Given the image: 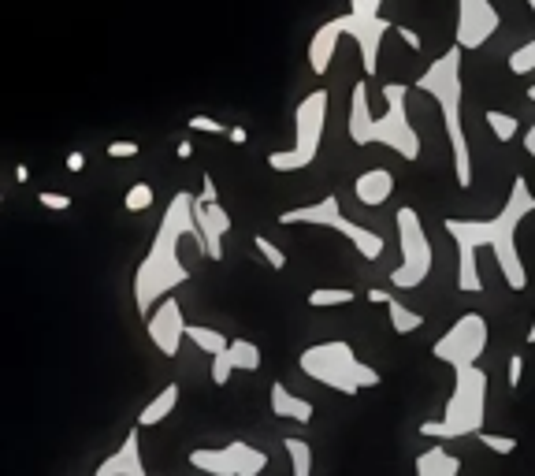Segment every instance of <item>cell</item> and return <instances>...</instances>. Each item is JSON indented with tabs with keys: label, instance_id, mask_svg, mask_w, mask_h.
<instances>
[{
	"label": "cell",
	"instance_id": "cell-13",
	"mask_svg": "<svg viewBox=\"0 0 535 476\" xmlns=\"http://www.w3.org/2000/svg\"><path fill=\"white\" fill-rule=\"evenodd\" d=\"M353 194H357V201H361V205L376 209V205H383V201L394 194V175L387 172V168H372V172L357 175V183H353Z\"/></svg>",
	"mask_w": 535,
	"mask_h": 476
},
{
	"label": "cell",
	"instance_id": "cell-8",
	"mask_svg": "<svg viewBox=\"0 0 535 476\" xmlns=\"http://www.w3.org/2000/svg\"><path fill=\"white\" fill-rule=\"evenodd\" d=\"M487 350V320L480 313H465V317H457V324L446 331L439 343L431 346V354L446 361V365H454L457 369H472L480 354Z\"/></svg>",
	"mask_w": 535,
	"mask_h": 476
},
{
	"label": "cell",
	"instance_id": "cell-43",
	"mask_svg": "<svg viewBox=\"0 0 535 476\" xmlns=\"http://www.w3.org/2000/svg\"><path fill=\"white\" fill-rule=\"evenodd\" d=\"M524 149H528V157L535 160V123L528 127V134H524Z\"/></svg>",
	"mask_w": 535,
	"mask_h": 476
},
{
	"label": "cell",
	"instance_id": "cell-42",
	"mask_svg": "<svg viewBox=\"0 0 535 476\" xmlns=\"http://www.w3.org/2000/svg\"><path fill=\"white\" fill-rule=\"evenodd\" d=\"M67 168H71V172H82V168H86V157H82V153H71V157H67Z\"/></svg>",
	"mask_w": 535,
	"mask_h": 476
},
{
	"label": "cell",
	"instance_id": "cell-6",
	"mask_svg": "<svg viewBox=\"0 0 535 476\" xmlns=\"http://www.w3.org/2000/svg\"><path fill=\"white\" fill-rule=\"evenodd\" d=\"M324 119H327V90H313L294 112V149H275L268 153V168L272 172H301L309 168L320 153V138H324Z\"/></svg>",
	"mask_w": 535,
	"mask_h": 476
},
{
	"label": "cell",
	"instance_id": "cell-17",
	"mask_svg": "<svg viewBox=\"0 0 535 476\" xmlns=\"http://www.w3.org/2000/svg\"><path fill=\"white\" fill-rule=\"evenodd\" d=\"M335 231H342V235L350 238L353 246H357V253H361L365 261H379V257H383V238H379L376 231H368V227L353 224V220H346V216H342L339 224H335Z\"/></svg>",
	"mask_w": 535,
	"mask_h": 476
},
{
	"label": "cell",
	"instance_id": "cell-33",
	"mask_svg": "<svg viewBox=\"0 0 535 476\" xmlns=\"http://www.w3.org/2000/svg\"><path fill=\"white\" fill-rule=\"evenodd\" d=\"M231 372H235V369H231V361H227V350L212 357V384L223 387L227 380H231Z\"/></svg>",
	"mask_w": 535,
	"mask_h": 476
},
{
	"label": "cell",
	"instance_id": "cell-5",
	"mask_svg": "<svg viewBox=\"0 0 535 476\" xmlns=\"http://www.w3.org/2000/svg\"><path fill=\"white\" fill-rule=\"evenodd\" d=\"M305 376H313L316 384L335 387L339 395H357L361 387H379V376L372 365L357 361L350 343H316L298 357Z\"/></svg>",
	"mask_w": 535,
	"mask_h": 476
},
{
	"label": "cell",
	"instance_id": "cell-11",
	"mask_svg": "<svg viewBox=\"0 0 535 476\" xmlns=\"http://www.w3.org/2000/svg\"><path fill=\"white\" fill-rule=\"evenodd\" d=\"M183 331H186V320H183V313H179V302H175V298H164L157 313L149 317V339L160 346V354L175 357Z\"/></svg>",
	"mask_w": 535,
	"mask_h": 476
},
{
	"label": "cell",
	"instance_id": "cell-31",
	"mask_svg": "<svg viewBox=\"0 0 535 476\" xmlns=\"http://www.w3.org/2000/svg\"><path fill=\"white\" fill-rule=\"evenodd\" d=\"M476 439H480L487 450H495V454H513V450L521 447L513 436H495V432H476Z\"/></svg>",
	"mask_w": 535,
	"mask_h": 476
},
{
	"label": "cell",
	"instance_id": "cell-38",
	"mask_svg": "<svg viewBox=\"0 0 535 476\" xmlns=\"http://www.w3.org/2000/svg\"><path fill=\"white\" fill-rule=\"evenodd\" d=\"M521 376H524V357L513 354V357H509V387H513V391L521 387Z\"/></svg>",
	"mask_w": 535,
	"mask_h": 476
},
{
	"label": "cell",
	"instance_id": "cell-24",
	"mask_svg": "<svg viewBox=\"0 0 535 476\" xmlns=\"http://www.w3.org/2000/svg\"><path fill=\"white\" fill-rule=\"evenodd\" d=\"M283 447L290 454V473L294 476H313V447L298 436H287L283 439Z\"/></svg>",
	"mask_w": 535,
	"mask_h": 476
},
{
	"label": "cell",
	"instance_id": "cell-12",
	"mask_svg": "<svg viewBox=\"0 0 535 476\" xmlns=\"http://www.w3.org/2000/svg\"><path fill=\"white\" fill-rule=\"evenodd\" d=\"M342 220V209H339V198L331 194V198L316 201V205H305V209H287L279 212V224H316V227H335Z\"/></svg>",
	"mask_w": 535,
	"mask_h": 476
},
{
	"label": "cell",
	"instance_id": "cell-28",
	"mask_svg": "<svg viewBox=\"0 0 535 476\" xmlns=\"http://www.w3.org/2000/svg\"><path fill=\"white\" fill-rule=\"evenodd\" d=\"M483 119H487V127H491V134H495L498 142H509V138L517 134V119L506 116V112H498V108H491Z\"/></svg>",
	"mask_w": 535,
	"mask_h": 476
},
{
	"label": "cell",
	"instance_id": "cell-22",
	"mask_svg": "<svg viewBox=\"0 0 535 476\" xmlns=\"http://www.w3.org/2000/svg\"><path fill=\"white\" fill-rule=\"evenodd\" d=\"M186 339H190V343L197 346V350H205V354H223V350H227V343H231V339H227V335H223V331H216V328H201V324H186V331H183Z\"/></svg>",
	"mask_w": 535,
	"mask_h": 476
},
{
	"label": "cell",
	"instance_id": "cell-39",
	"mask_svg": "<svg viewBox=\"0 0 535 476\" xmlns=\"http://www.w3.org/2000/svg\"><path fill=\"white\" fill-rule=\"evenodd\" d=\"M201 179H205V190H201L197 205H216V201H220V194H216V179H212V175H201Z\"/></svg>",
	"mask_w": 535,
	"mask_h": 476
},
{
	"label": "cell",
	"instance_id": "cell-35",
	"mask_svg": "<svg viewBox=\"0 0 535 476\" xmlns=\"http://www.w3.org/2000/svg\"><path fill=\"white\" fill-rule=\"evenodd\" d=\"M38 201H41V205H45V209H53V212L71 209V198H67V194H53V190H41Z\"/></svg>",
	"mask_w": 535,
	"mask_h": 476
},
{
	"label": "cell",
	"instance_id": "cell-40",
	"mask_svg": "<svg viewBox=\"0 0 535 476\" xmlns=\"http://www.w3.org/2000/svg\"><path fill=\"white\" fill-rule=\"evenodd\" d=\"M394 30H398V38H402L405 45H409V49H420V45H424L417 30H409V27H394Z\"/></svg>",
	"mask_w": 535,
	"mask_h": 476
},
{
	"label": "cell",
	"instance_id": "cell-48",
	"mask_svg": "<svg viewBox=\"0 0 535 476\" xmlns=\"http://www.w3.org/2000/svg\"><path fill=\"white\" fill-rule=\"evenodd\" d=\"M528 101L535 105V86H528Z\"/></svg>",
	"mask_w": 535,
	"mask_h": 476
},
{
	"label": "cell",
	"instance_id": "cell-10",
	"mask_svg": "<svg viewBox=\"0 0 535 476\" xmlns=\"http://www.w3.org/2000/svg\"><path fill=\"white\" fill-rule=\"evenodd\" d=\"M342 23V34H350L357 45H361V64H365V75H376L379 71V41L387 38V30H394L383 15L379 19H372V23H365V19H357V15H339Z\"/></svg>",
	"mask_w": 535,
	"mask_h": 476
},
{
	"label": "cell",
	"instance_id": "cell-34",
	"mask_svg": "<svg viewBox=\"0 0 535 476\" xmlns=\"http://www.w3.org/2000/svg\"><path fill=\"white\" fill-rule=\"evenodd\" d=\"M205 216H209V224L216 227L220 235H227V231H231V216L220 209V201H216V205H205Z\"/></svg>",
	"mask_w": 535,
	"mask_h": 476
},
{
	"label": "cell",
	"instance_id": "cell-32",
	"mask_svg": "<svg viewBox=\"0 0 535 476\" xmlns=\"http://www.w3.org/2000/svg\"><path fill=\"white\" fill-rule=\"evenodd\" d=\"M379 4H383V0H350V15L372 23V19H379Z\"/></svg>",
	"mask_w": 535,
	"mask_h": 476
},
{
	"label": "cell",
	"instance_id": "cell-21",
	"mask_svg": "<svg viewBox=\"0 0 535 476\" xmlns=\"http://www.w3.org/2000/svg\"><path fill=\"white\" fill-rule=\"evenodd\" d=\"M175 406H179V384H168L142 413H138V428H153V424H160Z\"/></svg>",
	"mask_w": 535,
	"mask_h": 476
},
{
	"label": "cell",
	"instance_id": "cell-37",
	"mask_svg": "<svg viewBox=\"0 0 535 476\" xmlns=\"http://www.w3.org/2000/svg\"><path fill=\"white\" fill-rule=\"evenodd\" d=\"M105 153H108V157H116V160L138 157V142H112V146H108Z\"/></svg>",
	"mask_w": 535,
	"mask_h": 476
},
{
	"label": "cell",
	"instance_id": "cell-3",
	"mask_svg": "<svg viewBox=\"0 0 535 476\" xmlns=\"http://www.w3.org/2000/svg\"><path fill=\"white\" fill-rule=\"evenodd\" d=\"M417 90H424L439 105L446 123V138L454 149V175L457 186L469 190L472 186V153H469V138H465V123H461V49H446L435 64L417 79Z\"/></svg>",
	"mask_w": 535,
	"mask_h": 476
},
{
	"label": "cell",
	"instance_id": "cell-15",
	"mask_svg": "<svg viewBox=\"0 0 535 476\" xmlns=\"http://www.w3.org/2000/svg\"><path fill=\"white\" fill-rule=\"evenodd\" d=\"M93 476H145L142 458H138V432H131L127 443H123L105 465H97V473Z\"/></svg>",
	"mask_w": 535,
	"mask_h": 476
},
{
	"label": "cell",
	"instance_id": "cell-2",
	"mask_svg": "<svg viewBox=\"0 0 535 476\" xmlns=\"http://www.w3.org/2000/svg\"><path fill=\"white\" fill-rule=\"evenodd\" d=\"M405 93L409 86L402 82H387L383 86V97H387V112L383 116H372L368 108V86L357 82L350 93V138L357 146H372V142H383L387 149H394L402 160H417L420 157V134L413 131V123L405 116Z\"/></svg>",
	"mask_w": 535,
	"mask_h": 476
},
{
	"label": "cell",
	"instance_id": "cell-44",
	"mask_svg": "<svg viewBox=\"0 0 535 476\" xmlns=\"http://www.w3.org/2000/svg\"><path fill=\"white\" fill-rule=\"evenodd\" d=\"M227 134H231V142H235V146H242V142H246V138H249L246 127H231V131H227Z\"/></svg>",
	"mask_w": 535,
	"mask_h": 476
},
{
	"label": "cell",
	"instance_id": "cell-23",
	"mask_svg": "<svg viewBox=\"0 0 535 476\" xmlns=\"http://www.w3.org/2000/svg\"><path fill=\"white\" fill-rule=\"evenodd\" d=\"M227 361H231V369H242V372H257L261 369V350L257 343H246V339H231L227 343Z\"/></svg>",
	"mask_w": 535,
	"mask_h": 476
},
{
	"label": "cell",
	"instance_id": "cell-30",
	"mask_svg": "<svg viewBox=\"0 0 535 476\" xmlns=\"http://www.w3.org/2000/svg\"><path fill=\"white\" fill-rule=\"evenodd\" d=\"M153 205V190H149V183H134L131 190H127V198H123V209L127 212H145Z\"/></svg>",
	"mask_w": 535,
	"mask_h": 476
},
{
	"label": "cell",
	"instance_id": "cell-36",
	"mask_svg": "<svg viewBox=\"0 0 535 476\" xmlns=\"http://www.w3.org/2000/svg\"><path fill=\"white\" fill-rule=\"evenodd\" d=\"M194 131H201V134H223V123L220 119H209V116H194V119H186Z\"/></svg>",
	"mask_w": 535,
	"mask_h": 476
},
{
	"label": "cell",
	"instance_id": "cell-41",
	"mask_svg": "<svg viewBox=\"0 0 535 476\" xmlns=\"http://www.w3.org/2000/svg\"><path fill=\"white\" fill-rule=\"evenodd\" d=\"M368 302H372V305H387V302H391V294L379 291V287H372V291H368Z\"/></svg>",
	"mask_w": 535,
	"mask_h": 476
},
{
	"label": "cell",
	"instance_id": "cell-46",
	"mask_svg": "<svg viewBox=\"0 0 535 476\" xmlns=\"http://www.w3.org/2000/svg\"><path fill=\"white\" fill-rule=\"evenodd\" d=\"M15 183H30V172H27V164H19V168H15Z\"/></svg>",
	"mask_w": 535,
	"mask_h": 476
},
{
	"label": "cell",
	"instance_id": "cell-16",
	"mask_svg": "<svg viewBox=\"0 0 535 476\" xmlns=\"http://www.w3.org/2000/svg\"><path fill=\"white\" fill-rule=\"evenodd\" d=\"M272 413L275 417H287V421H298V424H309L313 421V402H305V398L290 395L283 384H272Z\"/></svg>",
	"mask_w": 535,
	"mask_h": 476
},
{
	"label": "cell",
	"instance_id": "cell-47",
	"mask_svg": "<svg viewBox=\"0 0 535 476\" xmlns=\"http://www.w3.org/2000/svg\"><path fill=\"white\" fill-rule=\"evenodd\" d=\"M528 343H535V320H532V328H528Z\"/></svg>",
	"mask_w": 535,
	"mask_h": 476
},
{
	"label": "cell",
	"instance_id": "cell-19",
	"mask_svg": "<svg viewBox=\"0 0 535 476\" xmlns=\"http://www.w3.org/2000/svg\"><path fill=\"white\" fill-rule=\"evenodd\" d=\"M461 473V458L446 454V447H431L417 458V476H457Z\"/></svg>",
	"mask_w": 535,
	"mask_h": 476
},
{
	"label": "cell",
	"instance_id": "cell-14",
	"mask_svg": "<svg viewBox=\"0 0 535 476\" xmlns=\"http://www.w3.org/2000/svg\"><path fill=\"white\" fill-rule=\"evenodd\" d=\"M339 38H342L339 19L324 23V27L313 34V41H309V67H313V75H327V67H331V56H335V45H339Z\"/></svg>",
	"mask_w": 535,
	"mask_h": 476
},
{
	"label": "cell",
	"instance_id": "cell-20",
	"mask_svg": "<svg viewBox=\"0 0 535 476\" xmlns=\"http://www.w3.org/2000/svg\"><path fill=\"white\" fill-rule=\"evenodd\" d=\"M190 465L201 469V473H212V476H235V462H231L227 447L223 450H209V447L190 450Z\"/></svg>",
	"mask_w": 535,
	"mask_h": 476
},
{
	"label": "cell",
	"instance_id": "cell-49",
	"mask_svg": "<svg viewBox=\"0 0 535 476\" xmlns=\"http://www.w3.org/2000/svg\"><path fill=\"white\" fill-rule=\"evenodd\" d=\"M0 201H4V198H0Z\"/></svg>",
	"mask_w": 535,
	"mask_h": 476
},
{
	"label": "cell",
	"instance_id": "cell-27",
	"mask_svg": "<svg viewBox=\"0 0 535 476\" xmlns=\"http://www.w3.org/2000/svg\"><path fill=\"white\" fill-rule=\"evenodd\" d=\"M528 8H532V15H535V0H528ZM509 71H513V75H528V71H535V38L528 41V45H521V49H513V56H509Z\"/></svg>",
	"mask_w": 535,
	"mask_h": 476
},
{
	"label": "cell",
	"instance_id": "cell-29",
	"mask_svg": "<svg viewBox=\"0 0 535 476\" xmlns=\"http://www.w3.org/2000/svg\"><path fill=\"white\" fill-rule=\"evenodd\" d=\"M253 246L261 250V257H264V261H268V268H275V272H283V268H287V253L279 250V246H275L272 238L257 235V238H253Z\"/></svg>",
	"mask_w": 535,
	"mask_h": 476
},
{
	"label": "cell",
	"instance_id": "cell-4",
	"mask_svg": "<svg viewBox=\"0 0 535 476\" xmlns=\"http://www.w3.org/2000/svg\"><path fill=\"white\" fill-rule=\"evenodd\" d=\"M483 417H487V372L480 365L457 369L450 406H446V413L439 421L420 424V436H431V439L472 436V432H483Z\"/></svg>",
	"mask_w": 535,
	"mask_h": 476
},
{
	"label": "cell",
	"instance_id": "cell-18",
	"mask_svg": "<svg viewBox=\"0 0 535 476\" xmlns=\"http://www.w3.org/2000/svg\"><path fill=\"white\" fill-rule=\"evenodd\" d=\"M227 454H231V462H235V476H261L264 469H268V454L242 443V439L227 443Z\"/></svg>",
	"mask_w": 535,
	"mask_h": 476
},
{
	"label": "cell",
	"instance_id": "cell-26",
	"mask_svg": "<svg viewBox=\"0 0 535 476\" xmlns=\"http://www.w3.org/2000/svg\"><path fill=\"white\" fill-rule=\"evenodd\" d=\"M357 294L350 291V287H316L305 302L313 305V309H327V305H350Z\"/></svg>",
	"mask_w": 535,
	"mask_h": 476
},
{
	"label": "cell",
	"instance_id": "cell-7",
	"mask_svg": "<svg viewBox=\"0 0 535 476\" xmlns=\"http://www.w3.org/2000/svg\"><path fill=\"white\" fill-rule=\"evenodd\" d=\"M398 242H402V265L391 268V283L409 291V287H420L431 276V261H435L428 231L420 224L417 209H409V205L398 209Z\"/></svg>",
	"mask_w": 535,
	"mask_h": 476
},
{
	"label": "cell",
	"instance_id": "cell-25",
	"mask_svg": "<svg viewBox=\"0 0 535 476\" xmlns=\"http://www.w3.org/2000/svg\"><path fill=\"white\" fill-rule=\"evenodd\" d=\"M387 313H391V328L398 331V335H409V331L424 328V317H420V313H413V309H405L398 298H391V302H387Z\"/></svg>",
	"mask_w": 535,
	"mask_h": 476
},
{
	"label": "cell",
	"instance_id": "cell-9",
	"mask_svg": "<svg viewBox=\"0 0 535 476\" xmlns=\"http://www.w3.org/2000/svg\"><path fill=\"white\" fill-rule=\"evenodd\" d=\"M498 8L491 0H457V49H480L495 38L498 30Z\"/></svg>",
	"mask_w": 535,
	"mask_h": 476
},
{
	"label": "cell",
	"instance_id": "cell-45",
	"mask_svg": "<svg viewBox=\"0 0 535 476\" xmlns=\"http://www.w3.org/2000/svg\"><path fill=\"white\" fill-rule=\"evenodd\" d=\"M175 153H179L183 160H190V157H194V146H190V142H179V149H175Z\"/></svg>",
	"mask_w": 535,
	"mask_h": 476
},
{
	"label": "cell",
	"instance_id": "cell-1",
	"mask_svg": "<svg viewBox=\"0 0 535 476\" xmlns=\"http://www.w3.org/2000/svg\"><path fill=\"white\" fill-rule=\"evenodd\" d=\"M535 209V194L528 190V179L517 175L513 179V190H509L506 205L498 209V216L491 220H443L446 235L457 242V287L465 294H480L483 279L480 268H476V250H491L498 261V272L506 276L509 291H524L528 287V272H524V261L517 253V227L528 212Z\"/></svg>",
	"mask_w": 535,
	"mask_h": 476
}]
</instances>
